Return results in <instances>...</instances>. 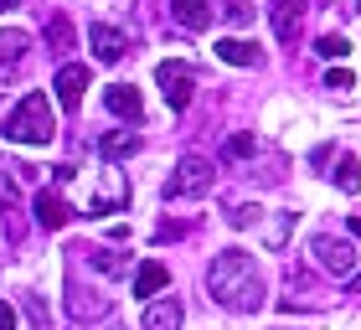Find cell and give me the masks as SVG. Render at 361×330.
<instances>
[{"instance_id": "obj_1", "label": "cell", "mask_w": 361, "mask_h": 330, "mask_svg": "<svg viewBox=\"0 0 361 330\" xmlns=\"http://www.w3.org/2000/svg\"><path fill=\"white\" fill-rule=\"evenodd\" d=\"M207 289L212 300L222 310H238V315H253V310H264V269H258L253 253H243V248H227V253L212 258L207 269Z\"/></svg>"}, {"instance_id": "obj_2", "label": "cell", "mask_w": 361, "mask_h": 330, "mask_svg": "<svg viewBox=\"0 0 361 330\" xmlns=\"http://www.w3.org/2000/svg\"><path fill=\"white\" fill-rule=\"evenodd\" d=\"M0 135H6V140H16V145H52V135H57L52 98H47V93H26L21 104H16V109L6 114Z\"/></svg>"}, {"instance_id": "obj_3", "label": "cell", "mask_w": 361, "mask_h": 330, "mask_svg": "<svg viewBox=\"0 0 361 330\" xmlns=\"http://www.w3.org/2000/svg\"><path fill=\"white\" fill-rule=\"evenodd\" d=\"M212 186H217L212 160H207V155H180L176 171H171V181H166V196H171V202H180V196H207Z\"/></svg>"}, {"instance_id": "obj_4", "label": "cell", "mask_w": 361, "mask_h": 330, "mask_svg": "<svg viewBox=\"0 0 361 330\" xmlns=\"http://www.w3.org/2000/svg\"><path fill=\"white\" fill-rule=\"evenodd\" d=\"M310 253H315V263L325 274H336V279H356L361 274V263H356V248L346 238H331V233H320V238H310Z\"/></svg>"}, {"instance_id": "obj_5", "label": "cell", "mask_w": 361, "mask_h": 330, "mask_svg": "<svg viewBox=\"0 0 361 330\" xmlns=\"http://www.w3.org/2000/svg\"><path fill=\"white\" fill-rule=\"evenodd\" d=\"M155 82H160V93H166V104L180 114L191 104V93H196V73L186 68V62H160L155 68Z\"/></svg>"}, {"instance_id": "obj_6", "label": "cell", "mask_w": 361, "mask_h": 330, "mask_svg": "<svg viewBox=\"0 0 361 330\" xmlns=\"http://www.w3.org/2000/svg\"><path fill=\"white\" fill-rule=\"evenodd\" d=\"M129 207V181L119 165H104V176H98V186H93V217H104V212H124Z\"/></svg>"}, {"instance_id": "obj_7", "label": "cell", "mask_w": 361, "mask_h": 330, "mask_svg": "<svg viewBox=\"0 0 361 330\" xmlns=\"http://www.w3.org/2000/svg\"><path fill=\"white\" fill-rule=\"evenodd\" d=\"M88 47H93V62H119V57L129 52V37H124L119 26L93 21V31H88Z\"/></svg>"}, {"instance_id": "obj_8", "label": "cell", "mask_w": 361, "mask_h": 330, "mask_svg": "<svg viewBox=\"0 0 361 330\" xmlns=\"http://www.w3.org/2000/svg\"><path fill=\"white\" fill-rule=\"evenodd\" d=\"M52 88H57V104L62 109H78V104H83V93H88V68H83V62H68V68L57 73Z\"/></svg>"}, {"instance_id": "obj_9", "label": "cell", "mask_w": 361, "mask_h": 330, "mask_svg": "<svg viewBox=\"0 0 361 330\" xmlns=\"http://www.w3.org/2000/svg\"><path fill=\"white\" fill-rule=\"evenodd\" d=\"M31 212H37V227H47V233H57V227H68V217H73V212H68V202H62V196L57 191H37V202H31Z\"/></svg>"}, {"instance_id": "obj_10", "label": "cell", "mask_w": 361, "mask_h": 330, "mask_svg": "<svg viewBox=\"0 0 361 330\" xmlns=\"http://www.w3.org/2000/svg\"><path fill=\"white\" fill-rule=\"evenodd\" d=\"M180 320H186V310H180L176 294H166V300H150V305H145V330H180Z\"/></svg>"}, {"instance_id": "obj_11", "label": "cell", "mask_w": 361, "mask_h": 330, "mask_svg": "<svg viewBox=\"0 0 361 330\" xmlns=\"http://www.w3.org/2000/svg\"><path fill=\"white\" fill-rule=\"evenodd\" d=\"M300 11H305V0H269V21H274V37L279 42H294V31H300Z\"/></svg>"}, {"instance_id": "obj_12", "label": "cell", "mask_w": 361, "mask_h": 330, "mask_svg": "<svg viewBox=\"0 0 361 330\" xmlns=\"http://www.w3.org/2000/svg\"><path fill=\"white\" fill-rule=\"evenodd\" d=\"M104 109L119 114V119H140V114H145V98H140V88H129V82H114V88L104 93Z\"/></svg>"}, {"instance_id": "obj_13", "label": "cell", "mask_w": 361, "mask_h": 330, "mask_svg": "<svg viewBox=\"0 0 361 330\" xmlns=\"http://www.w3.org/2000/svg\"><path fill=\"white\" fill-rule=\"evenodd\" d=\"M171 16L186 31H207L212 26V0H171Z\"/></svg>"}, {"instance_id": "obj_14", "label": "cell", "mask_w": 361, "mask_h": 330, "mask_svg": "<svg viewBox=\"0 0 361 330\" xmlns=\"http://www.w3.org/2000/svg\"><path fill=\"white\" fill-rule=\"evenodd\" d=\"M217 57L233 62V68H258V62H264V52H258L253 42H243V37H222L217 42Z\"/></svg>"}, {"instance_id": "obj_15", "label": "cell", "mask_w": 361, "mask_h": 330, "mask_svg": "<svg viewBox=\"0 0 361 330\" xmlns=\"http://www.w3.org/2000/svg\"><path fill=\"white\" fill-rule=\"evenodd\" d=\"M135 150H140V129H109V135L98 140V155H104V160H124Z\"/></svg>"}, {"instance_id": "obj_16", "label": "cell", "mask_w": 361, "mask_h": 330, "mask_svg": "<svg viewBox=\"0 0 361 330\" xmlns=\"http://www.w3.org/2000/svg\"><path fill=\"white\" fill-rule=\"evenodd\" d=\"M171 284V274H166V263H140V269H135V294H140V300H155V294L160 289H166Z\"/></svg>"}, {"instance_id": "obj_17", "label": "cell", "mask_w": 361, "mask_h": 330, "mask_svg": "<svg viewBox=\"0 0 361 330\" xmlns=\"http://www.w3.org/2000/svg\"><path fill=\"white\" fill-rule=\"evenodd\" d=\"M68 315H73V320L109 315V294H93V300H88V289H68Z\"/></svg>"}, {"instance_id": "obj_18", "label": "cell", "mask_w": 361, "mask_h": 330, "mask_svg": "<svg viewBox=\"0 0 361 330\" xmlns=\"http://www.w3.org/2000/svg\"><path fill=\"white\" fill-rule=\"evenodd\" d=\"M26 47H31V37L21 26H11V31H0V73H11L16 62L26 57Z\"/></svg>"}, {"instance_id": "obj_19", "label": "cell", "mask_w": 361, "mask_h": 330, "mask_svg": "<svg viewBox=\"0 0 361 330\" xmlns=\"http://www.w3.org/2000/svg\"><path fill=\"white\" fill-rule=\"evenodd\" d=\"M47 47H52V52H68L73 47V21L68 16H52V21H47Z\"/></svg>"}, {"instance_id": "obj_20", "label": "cell", "mask_w": 361, "mask_h": 330, "mask_svg": "<svg viewBox=\"0 0 361 330\" xmlns=\"http://www.w3.org/2000/svg\"><path fill=\"white\" fill-rule=\"evenodd\" d=\"M336 186L341 191H361V165H356V155H341V165H336Z\"/></svg>"}, {"instance_id": "obj_21", "label": "cell", "mask_w": 361, "mask_h": 330, "mask_svg": "<svg viewBox=\"0 0 361 330\" xmlns=\"http://www.w3.org/2000/svg\"><path fill=\"white\" fill-rule=\"evenodd\" d=\"M289 233H294V212H279V217L264 227V243H269V248H284Z\"/></svg>"}, {"instance_id": "obj_22", "label": "cell", "mask_w": 361, "mask_h": 330, "mask_svg": "<svg viewBox=\"0 0 361 330\" xmlns=\"http://www.w3.org/2000/svg\"><path fill=\"white\" fill-rule=\"evenodd\" d=\"M83 253H88V263L98 274H124V258L119 253H104V248H83Z\"/></svg>"}, {"instance_id": "obj_23", "label": "cell", "mask_w": 361, "mask_h": 330, "mask_svg": "<svg viewBox=\"0 0 361 330\" xmlns=\"http://www.w3.org/2000/svg\"><path fill=\"white\" fill-rule=\"evenodd\" d=\"M325 88H331V93H351V88H356L351 68H331V73H325Z\"/></svg>"}, {"instance_id": "obj_24", "label": "cell", "mask_w": 361, "mask_h": 330, "mask_svg": "<svg viewBox=\"0 0 361 330\" xmlns=\"http://www.w3.org/2000/svg\"><path fill=\"white\" fill-rule=\"evenodd\" d=\"M315 52H320V57H346V52H351V42H346V37H320V42H315Z\"/></svg>"}, {"instance_id": "obj_25", "label": "cell", "mask_w": 361, "mask_h": 330, "mask_svg": "<svg viewBox=\"0 0 361 330\" xmlns=\"http://www.w3.org/2000/svg\"><path fill=\"white\" fill-rule=\"evenodd\" d=\"M258 150V140L253 135H233V140H227V155H233V160H248Z\"/></svg>"}, {"instance_id": "obj_26", "label": "cell", "mask_w": 361, "mask_h": 330, "mask_svg": "<svg viewBox=\"0 0 361 330\" xmlns=\"http://www.w3.org/2000/svg\"><path fill=\"white\" fill-rule=\"evenodd\" d=\"M227 222H233V227H253L258 222V207H233V212H227Z\"/></svg>"}, {"instance_id": "obj_27", "label": "cell", "mask_w": 361, "mask_h": 330, "mask_svg": "<svg viewBox=\"0 0 361 330\" xmlns=\"http://www.w3.org/2000/svg\"><path fill=\"white\" fill-rule=\"evenodd\" d=\"M227 21H233V26H248V21H253V6H243V0H238V6H227Z\"/></svg>"}, {"instance_id": "obj_28", "label": "cell", "mask_w": 361, "mask_h": 330, "mask_svg": "<svg viewBox=\"0 0 361 330\" xmlns=\"http://www.w3.org/2000/svg\"><path fill=\"white\" fill-rule=\"evenodd\" d=\"M26 310H31V320L47 325V305H42V294H26Z\"/></svg>"}, {"instance_id": "obj_29", "label": "cell", "mask_w": 361, "mask_h": 330, "mask_svg": "<svg viewBox=\"0 0 361 330\" xmlns=\"http://www.w3.org/2000/svg\"><path fill=\"white\" fill-rule=\"evenodd\" d=\"M0 330H16V310L6 300H0Z\"/></svg>"}, {"instance_id": "obj_30", "label": "cell", "mask_w": 361, "mask_h": 330, "mask_svg": "<svg viewBox=\"0 0 361 330\" xmlns=\"http://www.w3.org/2000/svg\"><path fill=\"white\" fill-rule=\"evenodd\" d=\"M351 238H361V217H351Z\"/></svg>"}, {"instance_id": "obj_31", "label": "cell", "mask_w": 361, "mask_h": 330, "mask_svg": "<svg viewBox=\"0 0 361 330\" xmlns=\"http://www.w3.org/2000/svg\"><path fill=\"white\" fill-rule=\"evenodd\" d=\"M11 6H21V0H0V11H11Z\"/></svg>"}, {"instance_id": "obj_32", "label": "cell", "mask_w": 361, "mask_h": 330, "mask_svg": "<svg viewBox=\"0 0 361 330\" xmlns=\"http://www.w3.org/2000/svg\"><path fill=\"white\" fill-rule=\"evenodd\" d=\"M109 330H129V325H119V320H114V325H109Z\"/></svg>"}, {"instance_id": "obj_33", "label": "cell", "mask_w": 361, "mask_h": 330, "mask_svg": "<svg viewBox=\"0 0 361 330\" xmlns=\"http://www.w3.org/2000/svg\"><path fill=\"white\" fill-rule=\"evenodd\" d=\"M351 284H356V289H361V274H356V279H351Z\"/></svg>"}]
</instances>
